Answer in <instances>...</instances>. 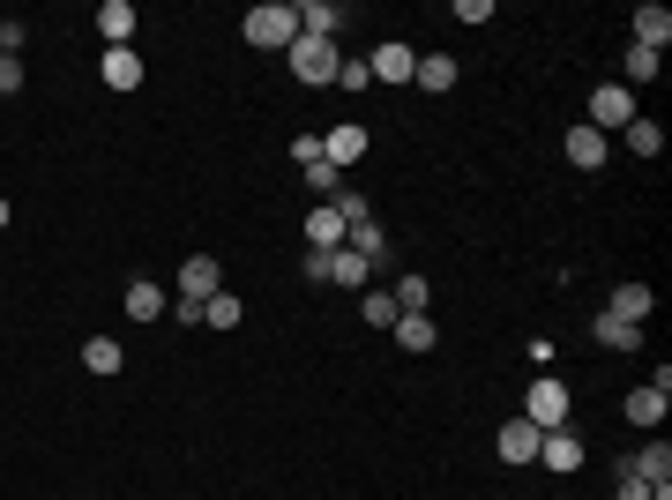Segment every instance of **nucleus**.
I'll list each match as a JSON object with an SVG mask.
<instances>
[{
	"instance_id": "nucleus-3",
	"label": "nucleus",
	"mask_w": 672,
	"mask_h": 500,
	"mask_svg": "<svg viewBox=\"0 0 672 500\" xmlns=\"http://www.w3.org/2000/svg\"><path fill=\"white\" fill-rule=\"evenodd\" d=\"M628 120H635V90L628 83H598V90H590V120L583 127L613 135V127H628Z\"/></svg>"
},
{
	"instance_id": "nucleus-17",
	"label": "nucleus",
	"mask_w": 672,
	"mask_h": 500,
	"mask_svg": "<svg viewBox=\"0 0 672 500\" xmlns=\"http://www.w3.org/2000/svg\"><path fill=\"white\" fill-rule=\"evenodd\" d=\"M650 306H658L650 284H613V306H605V314H613V322H642Z\"/></svg>"
},
{
	"instance_id": "nucleus-23",
	"label": "nucleus",
	"mask_w": 672,
	"mask_h": 500,
	"mask_svg": "<svg viewBox=\"0 0 672 500\" xmlns=\"http://www.w3.org/2000/svg\"><path fill=\"white\" fill-rule=\"evenodd\" d=\"M621 135H628V150H635V158H658V150H665V127H658V120H642V113H635V120L621 127Z\"/></svg>"
},
{
	"instance_id": "nucleus-8",
	"label": "nucleus",
	"mask_w": 672,
	"mask_h": 500,
	"mask_svg": "<svg viewBox=\"0 0 672 500\" xmlns=\"http://www.w3.org/2000/svg\"><path fill=\"white\" fill-rule=\"evenodd\" d=\"M322 158H329L336 172H351V165H359V158H367V127H359V120L329 127V135H322Z\"/></svg>"
},
{
	"instance_id": "nucleus-7",
	"label": "nucleus",
	"mask_w": 672,
	"mask_h": 500,
	"mask_svg": "<svg viewBox=\"0 0 672 500\" xmlns=\"http://www.w3.org/2000/svg\"><path fill=\"white\" fill-rule=\"evenodd\" d=\"M224 292V269H217L210 254H195V261H179V299H195V306H210Z\"/></svg>"
},
{
	"instance_id": "nucleus-21",
	"label": "nucleus",
	"mask_w": 672,
	"mask_h": 500,
	"mask_svg": "<svg viewBox=\"0 0 672 500\" xmlns=\"http://www.w3.org/2000/svg\"><path fill=\"white\" fill-rule=\"evenodd\" d=\"M590 336H598L605 351H635V344H642V329H635V322H613V314H598V322H590Z\"/></svg>"
},
{
	"instance_id": "nucleus-1",
	"label": "nucleus",
	"mask_w": 672,
	"mask_h": 500,
	"mask_svg": "<svg viewBox=\"0 0 672 500\" xmlns=\"http://www.w3.org/2000/svg\"><path fill=\"white\" fill-rule=\"evenodd\" d=\"M299 38V8L292 0H262V8H247V45H262V53H292Z\"/></svg>"
},
{
	"instance_id": "nucleus-19",
	"label": "nucleus",
	"mask_w": 672,
	"mask_h": 500,
	"mask_svg": "<svg viewBox=\"0 0 672 500\" xmlns=\"http://www.w3.org/2000/svg\"><path fill=\"white\" fill-rule=\"evenodd\" d=\"M344 247L359 254V261H381V254H389V232H381L374 217H359V224H351V232H344Z\"/></svg>"
},
{
	"instance_id": "nucleus-28",
	"label": "nucleus",
	"mask_w": 672,
	"mask_h": 500,
	"mask_svg": "<svg viewBox=\"0 0 672 500\" xmlns=\"http://www.w3.org/2000/svg\"><path fill=\"white\" fill-rule=\"evenodd\" d=\"M240 322H247V314H240V299H232V292H217L210 306H202V329H240Z\"/></svg>"
},
{
	"instance_id": "nucleus-11",
	"label": "nucleus",
	"mask_w": 672,
	"mask_h": 500,
	"mask_svg": "<svg viewBox=\"0 0 672 500\" xmlns=\"http://www.w3.org/2000/svg\"><path fill=\"white\" fill-rule=\"evenodd\" d=\"M560 150H568V165H576V172H598V165H605V150H613V142H605L598 127H568V135H560Z\"/></svg>"
},
{
	"instance_id": "nucleus-4",
	"label": "nucleus",
	"mask_w": 672,
	"mask_h": 500,
	"mask_svg": "<svg viewBox=\"0 0 672 500\" xmlns=\"http://www.w3.org/2000/svg\"><path fill=\"white\" fill-rule=\"evenodd\" d=\"M523 418L553 433V426H568V381H531V396H523Z\"/></svg>"
},
{
	"instance_id": "nucleus-10",
	"label": "nucleus",
	"mask_w": 672,
	"mask_h": 500,
	"mask_svg": "<svg viewBox=\"0 0 672 500\" xmlns=\"http://www.w3.org/2000/svg\"><path fill=\"white\" fill-rule=\"evenodd\" d=\"M538 463H546V470H560V478H568V470H583V433L553 426L546 441H538Z\"/></svg>"
},
{
	"instance_id": "nucleus-20",
	"label": "nucleus",
	"mask_w": 672,
	"mask_h": 500,
	"mask_svg": "<svg viewBox=\"0 0 672 500\" xmlns=\"http://www.w3.org/2000/svg\"><path fill=\"white\" fill-rule=\"evenodd\" d=\"M97 31H105V45H127L135 38V8H127V0H105V8H97Z\"/></svg>"
},
{
	"instance_id": "nucleus-26",
	"label": "nucleus",
	"mask_w": 672,
	"mask_h": 500,
	"mask_svg": "<svg viewBox=\"0 0 672 500\" xmlns=\"http://www.w3.org/2000/svg\"><path fill=\"white\" fill-rule=\"evenodd\" d=\"M299 172H306V187H314L322 202H336V195H344V172H336L329 158H314V165H299Z\"/></svg>"
},
{
	"instance_id": "nucleus-24",
	"label": "nucleus",
	"mask_w": 672,
	"mask_h": 500,
	"mask_svg": "<svg viewBox=\"0 0 672 500\" xmlns=\"http://www.w3.org/2000/svg\"><path fill=\"white\" fill-rule=\"evenodd\" d=\"M433 322H426V314H404V322H396V344H404V351H412V359H419V351H433Z\"/></svg>"
},
{
	"instance_id": "nucleus-31",
	"label": "nucleus",
	"mask_w": 672,
	"mask_h": 500,
	"mask_svg": "<svg viewBox=\"0 0 672 500\" xmlns=\"http://www.w3.org/2000/svg\"><path fill=\"white\" fill-rule=\"evenodd\" d=\"M635 83H658V53H642V45H628V90Z\"/></svg>"
},
{
	"instance_id": "nucleus-30",
	"label": "nucleus",
	"mask_w": 672,
	"mask_h": 500,
	"mask_svg": "<svg viewBox=\"0 0 672 500\" xmlns=\"http://www.w3.org/2000/svg\"><path fill=\"white\" fill-rule=\"evenodd\" d=\"M374 83V68H367V53H351L344 68H336V90H367Z\"/></svg>"
},
{
	"instance_id": "nucleus-16",
	"label": "nucleus",
	"mask_w": 672,
	"mask_h": 500,
	"mask_svg": "<svg viewBox=\"0 0 672 500\" xmlns=\"http://www.w3.org/2000/svg\"><path fill=\"white\" fill-rule=\"evenodd\" d=\"M412 83H419L426 97H441V90H456V60H449V53H426L419 68H412Z\"/></svg>"
},
{
	"instance_id": "nucleus-32",
	"label": "nucleus",
	"mask_w": 672,
	"mask_h": 500,
	"mask_svg": "<svg viewBox=\"0 0 672 500\" xmlns=\"http://www.w3.org/2000/svg\"><path fill=\"white\" fill-rule=\"evenodd\" d=\"M367 322H374V329H396L404 314H396V299H389V292H367Z\"/></svg>"
},
{
	"instance_id": "nucleus-25",
	"label": "nucleus",
	"mask_w": 672,
	"mask_h": 500,
	"mask_svg": "<svg viewBox=\"0 0 672 500\" xmlns=\"http://www.w3.org/2000/svg\"><path fill=\"white\" fill-rule=\"evenodd\" d=\"M367 269H374V261H359L351 247H336V254H329V284H351V292H359V284H367Z\"/></svg>"
},
{
	"instance_id": "nucleus-22",
	"label": "nucleus",
	"mask_w": 672,
	"mask_h": 500,
	"mask_svg": "<svg viewBox=\"0 0 672 500\" xmlns=\"http://www.w3.org/2000/svg\"><path fill=\"white\" fill-rule=\"evenodd\" d=\"M172 299L158 292V284H150V277H142V284H127V314H135V322H158V314H165Z\"/></svg>"
},
{
	"instance_id": "nucleus-12",
	"label": "nucleus",
	"mask_w": 672,
	"mask_h": 500,
	"mask_svg": "<svg viewBox=\"0 0 672 500\" xmlns=\"http://www.w3.org/2000/svg\"><path fill=\"white\" fill-rule=\"evenodd\" d=\"M367 68H374V83H412L419 53H412V45H374V53H367Z\"/></svg>"
},
{
	"instance_id": "nucleus-15",
	"label": "nucleus",
	"mask_w": 672,
	"mask_h": 500,
	"mask_svg": "<svg viewBox=\"0 0 672 500\" xmlns=\"http://www.w3.org/2000/svg\"><path fill=\"white\" fill-rule=\"evenodd\" d=\"M635 45H642V53H665L672 45V15L665 8H635Z\"/></svg>"
},
{
	"instance_id": "nucleus-2",
	"label": "nucleus",
	"mask_w": 672,
	"mask_h": 500,
	"mask_svg": "<svg viewBox=\"0 0 672 500\" xmlns=\"http://www.w3.org/2000/svg\"><path fill=\"white\" fill-rule=\"evenodd\" d=\"M336 68H344V53L336 38H292V75L314 90H336Z\"/></svg>"
},
{
	"instance_id": "nucleus-27",
	"label": "nucleus",
	"mask_w": 672,
	"mask_h": 500,
	"mask_svg": "<svg viewBox=\"0 0 672 500\" xmlns=\"http://www.w3.org/2000/svg\"><path fill=\"white\" fill-rule=\"evenodd\" d=\"M83 367H90V374H120V344H113V336H90Z\"/></svg>"
},
{
	"instance_id": "nucleus-29",
	"label": "nucleus",
	"mask_w": 672,
	"mask_h": 500,
	"mask_svg": "<svg viewBox=\"0 0 672 500\" xmlns=\"http://www.w3.org/2000/svg\"><path fill=\"white\" fill-rule=\"evenodd\" d=\"M389 299H396V314H426V299H433V292H426V277H404Z\"/></svg>"
},
{
	"instance_id": "nucleus-14",
	"label": "nucleus",
	"mask_w": 672,
	"mask_h": 500,
	"mask_svg": "<svg viewBox=\"0 0 672 500\" xmlns=\"http://www.w3.org/2000/svg\"><path fill=\"white\" fill-rule=\"evenodd\" d=\"M336 31H344V8H336V0H306V8H299V38H336Z\"/></svg>"
},
{
	"instance_id": "nucleus-34",
	"label": "nucleus",
	"mask_w": 672,
	"mask_h": 500,
	"mask_svg": "<svg viewBox=\"0 0 672 500\" xmlns=\"http://www.w3.org/2000/svg\"><path fill=\"white\" fill-rule=\"evenodd\" d=\"M23 83H31V75H23V60H0V97H15Z\"/></svg>"
},
{
	"instance_id": "nucleus-9",
	"label": "nucleus",
	"mask_w": 672,
	"mask_h": 500,
	"mask_svg": "<svg viewBox=\"0 0 672 500\" xmlns=\"http://www.w3.org/2000/svg\"><path fill=\"white\" fill-rule=\"evenodd\" d=\"M538 441H546V433H538L531 418H508L501 433H494V449H501V463H538Z\"/></svg>"
},
{
	"instance_id": "nucleus-6",
	"label": "nucleus",
	"mask_w": 672,
	"mask_h": 500,
	"mask_svg": "<svg viewBox=\"0 0 672 500\" xmlns=\"http://www.w3.org/2000/svg\"><path fill=\"white\" fill-rule=\"evenodd\" d=\"M665 411H672V381L665 374L628 388V426H665Z\"/></svg>"
},
{
	"instance_id": "nucleus-13",
	"label": "nucleus",
	"mask_w": 672,
	"mask_h": 500,
	"mask_svg": "<svg viewBox=\"0 0 672 500\" xmlns=\"http://www.w3.org/2000/svg\"><path fill=\"white\" fill-rule=\"evenodd\" d=\"M97 83H113V90H135V83H142V60H135V45H105V60H97Z\"/></svg>"
},
{
	"instance_id": "nucleus-18",
	"label": "nucleus",
	"mask_w": 672,
	"mask_h": 500,
	"mask_svg": "<svg viewBox=\"0 0 672 500\" xmlns=\"http://www.w3.org/2000/svg\"><path fill=\"white\" fill-rule=\"evenodd\" d=\"M628 470H635V478H650V486H672V449H665V441H650V449H635V456H628Z\"/></svg>"
},
{
	"instance_id": "nucleus-35",
	"label": "nucleus",
	"mask_w": 672,
	"mask_h": 500,
	"mask_svg": "<svg viewBox=\"0 0 672 500\" xmlns=\"http://www.w3.org/2000/svg\"><path fill=\"white\" fill-rule=\"evenodd\" d=\"M0 232H8V202H0Z\"/></svg>"
},
{
	"instance_id": "nucleus-33",
	"label": "nucleus",
	"mask_w": 672,
	"mask_h": 500,
	"mask_svg": "<svg viewBox=\"0 0 672 500\" xmlns=\"http://www.w3.org/2000/svg\"><path fill=\"white\" fill-rule=\"evenodd\" d=\"M621 500H658V486H650V478H635V470H621Z\"/></svg>"
},
{
	"instance_id": "nucleus-5",
	"label": "nucleus",
	"mask_w": 672,
	"mask_h": 500,
	"mask_svg": "<svg viewBox=\"0 0 672 500\" xmlns=\"http://www.w3.org/2000/svg\"><path fill=\"white\" fill-rule=\"evenodd\" d=\"M344 232H351V224H344V209H336V202L306 209V254H336V247H344Z\"/></svg>"
}]
</instances>
